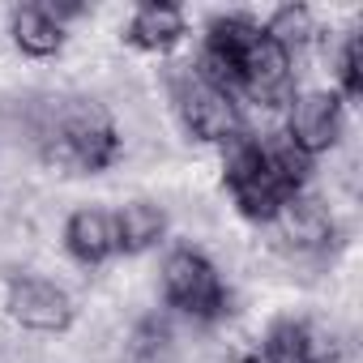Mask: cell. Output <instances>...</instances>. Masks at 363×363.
<instances>
[{
    "mask_svg": "<svg viewBox=\"0 0 363 363\" xmlns=\"http://www.w3.org/2000/svg\"><path fill=\"white\" fill-rule=\"evenodd\" d=\"M120 133L111 116L94 103L56 111V124L43 133V158L56 167H82V171H107L120 158Z\"/></svg>",
    "mask_w": 363,
    "mask_h": 363,
    "instance_id": "1",
    "label": "cell"
},
{
    "mask_svg": "<svg viewBox=\"0 0 363 363\" xmlns=\"http://www.w3.org/2000/svg\"><path fill=\"white\" fill-rule=\"evenodd\" d=\"M162 295L175 312H184L193 320H223L231 308V291L223 286L218 269L210 257L197 248H175L162 265Z\"/></svg>",
    "mask_w": 363,
    "mask_h": 363,
    "instance_id": "2",
    "label": "cell"
},
{
    "mask_svg": "<svg viewBox=\"0 0 363 363\" xmlns=\"http://www.w3.org/2000/svg\"><path fill=\"white\" fill-rule=\"evenodd\" d=\"M175 107H179V120H184L189 137H197V141L227 145L244 133V107L231 94H223L197 77H184L175 86Z\"/></svg>",
    "mask_w": 363,
    "mask_h": 363,
    "instance_id": "3",
    "label": "cell"
},
{
    "mask_svg": "<svg viewBox=\"0 0 363 363\" xmlns=\"http://www.w3.org/2000/svg\"><path fill=\"white\" fill-rule=\"evenodd\" d=\"M5 308L22 329H35V333H65L77 316L69 291L48 282V278H35V274H13L9 278Z\"/></svg>",
    "mask_w": 363,
    "mask_h": 363,
    "instance_id": "4",
    "label": "cell"
},
{
    "mask_svg": "<svg viewBox=\"0 0 363 363\" xmlns=\"http://www.w3.org/2000/svg\"><path fill=\"white\" fill-rule=\"evenodd\" d=\"M346 116H342V99L329 90H308L291 103V120H286V141L295 150H303L308 158L329 154L342 141Z\"/></svg>",
    "mask_w": 363,
    "mask_h": 363,
    "instance_id": "5",
    "label": "cell"
},
{
    "mask_svg": "<svg viewBox=\"0 0 363 363\" xmlns=\"http://www.w3.org/2000/svg\"><path fill=\"white\" fill-rule=\"evenodd\" d=\"M269 227H278V240L291 252H320L333 240V214H329V206L316 201V197H303V193L291 197Z\"/></svg>",
    "mask_w": 363,
    "mask_h": 363,
    "instance_id": "6",
    "label": "cell"
},
{
    "mask_svg": "<svg viewBox=\"0 0 363 363\" xmlns=\"http://www.w3.org/2000/svg\"><path fill=\"white\" fill-rule=\"evenodd\" d=\"M189 35V22L175 5H162V0H145V5L133 9L128 26H124V43H133L137 52H154L167 56L171 48H179Z\"/></svg>",
    "mask_w": 363,
    "mask_h": 363,
    "instance_id": "7",
    "label": "cell"
},
{
    "mask_svg": "<svg viewBox=\"0 0 363 363\" xmlns=\"http://www.w3.org/2000/svg\"><path fill=\"white\" fill-rule=\"evenodd\" d=\"M65 248L77 265L94 269L116 257V223L107 210H77L65 223Z\"/></svg>",
    "mask_w": 363,
    "mask_h": 363,
    "instance_id": "8",
    "label": "cell"
},
{
    "mask_svg": "<svg viewBox=\"0 0 363 363\" xmlns=\"http://www.w3.org/2000/svg\"><path fill=\"white\" fill-rule=\"evenodd\" d=\"M111 223H116V252L124 257H141L167 235V210L154 201H128L120 214H111Z\"/></svg>",
    "mask_w": 363,
    "mask_h": 363,
    "instance_id": "9",
    "label": "cell"
},
{
    "mask_svg": "<svg viewBox=\"0 0 363 363\" xmlns=\"http://www.w3.org/2000/svg\"><path fill=\"white\" fill-rule=\"evenodd\" d=\"M9 30H13V43L35 60H48L65 48V26L43 5H18L9 18Z\"/></svg>",
    "mask_w": 363,
    "mask_h": 363,
    "instance_id": "10",
    "label": "cell"
},
{
    "mask_svg": "<svg viewBox=\"0 0 363 363\" xmlns=\"http://www.w3.org/2000/svg\"><path fill=\"white\" fill-rule=\"evenodd\" d=\"M261 354H265V363H312L316 359V342H312L303 320H278L265 333Z\"/></svg>",
    "mask_w": 363,
    "mask_h": 363,
    "instance_id": "11",
    "label": "cell"
},
{
    "mask_svg": "<svg viewBox=\"0 0 363 363\" xmlns=\"http://www.w3.org/2000/svg\"><path fill=\"white\" fill-rule=\"evenodd\" d=\"M261 35H265L269 43H278V48L291 56V52L308 48V43H312V35H316L312 9H308V5H282V9H274V18L261 26Z\"/></svg>",
    "mask_w": 363,
    "mask_h": 363,
    "instance_id": "12",
    "label": "cell"
},
{
    "mask_svg": "<svg viewBox=\"0 0 363 363\" xmlns=\"http://www.w3.org/2000/svg\"><path fill=\"white\" fill-rule=\"evenodd\" d=\"M257 35H261V26L248 13H223V18H214L206 26V48L218 52V56H227L231 65H240V56L248 52V43Z\"/></svg>",
    "mask_w": 363,
    "mask_h": 363,
    "instance_id": "13",
    "label": "cell"
},
{
    "mask_svg": "<svg viewBox=\"0 0 363 363\" xmlns=\"http://www.w3.org/2000/svg\"><path fill=\"white\" fill-rule=\"evenodd\" d=\"M265 167H269V175L278 179L291 197H299V193L308 189V179H312V158H308L303 150H295L286 137L265 145Z\"/></svg>",
    "mask_w": 363,
    "mask_h": 363,
    "instance_id": "14",
    "label": "cell"
},
{
    "mask_svg": "<svg viewBox=\"0 0 363 363\" xmlns=\"http://www.w3.org/2000/svg\"><path fill=\"white\" fill-rule=\"evenodd\" d=\"M171 342H175L171 325L162 316H145L128 337V363H167Z\"/></svg>",
    "mask_w": 363,
    "mask_h": 363,
    "instance_id": "15",
    "label": "cell"
},
{
    "mask_svg": "<svg viewBox=\"0 0 363 363\" xmlns=\"http://www.w3.org/2000/svg\"><path fill=\"white\" fill-rule=\"evenodd\" d=\"M337 82H342V94L337 99H346V103H359L363 99V48H359V30H350L346 43H342Z\"/></svg>",
    "mask_w": 363,
    "mask_h": 363,
    "instance_id": "16",
    "label": "cell"
}]
</instances>
